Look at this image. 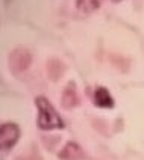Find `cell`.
<instances>
[{
	"label": "cell",
	"instance_id": "cell-1",
	"mask_svg": "<svg viewBox=\"0 0 144 160\" xmlns=\"http://www.w3.org/2000/svg\"><path fill=\"white\" fill-rule=\"evenodd\" d=\"M36 110H38V118H36V125L40 130L50 132V130H61L64 128V121L56 112V109L52 106V103L45 97L35 98Z\"/></svg>",
	"mask_w": 144,
	"mask_h": 160
},
{
	"label": "cell",
	"instance_id": "cell-2",
	"mask_svg": "<svg viewBox=\"0 0 144 160\" xmlns=\"http://www.w3.org/2000/svg\"><path fill=\"white\" fill-rule=\"evenodd\" d=\"M20 139V127L14 122H5L2 124L0 128V143H2V150L8 151L11 150Z\"/></svg>",
	"mask_w": 144,
	"mask_h": 160
},
{
	"label": "cell",
	"instance_id": "cell-3",
	"mask_svg": "<svg viewBox=\"0 0 144 160\" xmlns=\"http://www.w3.org/2000/svg\"><path fill=\"white\" fill-rule=\"evenodd\" d=\"M30 62H32V56L27 50H23V48L14 50L9 58V65L14 71H24L30 65Z\"/></svg>",
	"mask_w": 144,
	"mask_h": 160
},
{
	"label": "cell",
	"instance_id": "cell-4",
	"mask_svg": "<svg viewBox=\"0 0 144 160\" xmlns=\"http://www.w3.org/2000/svg\"><path fill=\"white\" fill-rule=\"evenodd\" d=\"M93 100H94V104L97 107H103V109H112L114 107V98L106 88L100 86V88L96 89Z\"/></svg>",
	"mask_w": 144,
	"mask_h": 160
},
{
	"label": "cell",
	"instance_id": "cell-5",
	"mask_svg": "<svg viewBox=\"0 0 144 160\" xmlns=\"http://www.w3.org/2000/svg\"><path fill=\"white\" fill-rule=\"evenodd\" d=\"M83 157H85V154L76 142H68L59 152L61 160H82Z\"/></svg>",
	"mask_w": 144,
	"mask_h": 160
},
{
	"label": "cell",
	"instance_id": "cell-6",
	"mask_svg": "<svg viewBox=\"0 0 144 160\" xmlns=\"http://www.w3.org/2000/svg\"><path fill=\"white\" fill-rule=\"evenodd\" d=\"M105 0H76V6L82 12H94L102 6Z\"/></svg>",
	"mask_w": 144,
	"mask_h": 160
},
{
	"label": "cell",
	"instance_id": "cell-7",
	"mask_svg": "<svg viewBox=\"0 0 144 160\" xmlns=\"http://www.w3.org/2000/svg\"><path fill=\"white\" fill-rule=\"evenodd\" d=\"M62 103L65 107H73L77 104V95L74 92V85H70V89H65L64 91V97H62Z\"/></svg>",
	"mask_w": 144,
	"mask_h": 160
},
{
	"label": "cell",
	"instance_id": "cell-8",
	"mask_svg": "<svg viewBox=\"0 0 144 160\" xmlns=\"http://www.w3.org/2000/svg\"><path fill=\"white\" fill-rule=\"evenodd\" d=\"M112 2H115V3H118V2H121V0H112Z\"/></svg>",
	"mask_w": 144,
	"mask_h": 160
}]
</instances>
